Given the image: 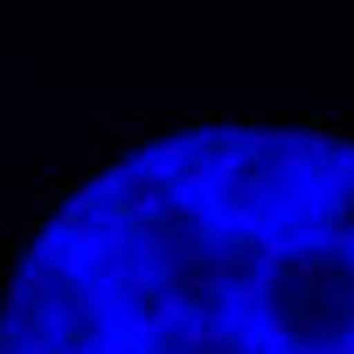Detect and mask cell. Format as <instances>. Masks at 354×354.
Segmentation results:
<instances>
[{
	"instance_id": "obj_1",
	"label": "cell",
	"mask_w": 354,
	"mask_h": 354,
	"mask_svg": "<svg viewBox=\"0 0 354 354\" xmlns=\"http://www.w3.org/2000/svg\"><path fill=\"white\" fill-rule=\"evenodd\" d=\"M0 354H354V139L181 125L28 236Z\"/></svg>"
}]
</instances>
